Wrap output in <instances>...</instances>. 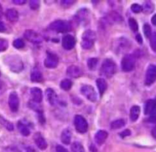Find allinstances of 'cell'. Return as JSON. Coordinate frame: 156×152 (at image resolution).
Returning <instances> with one entry per match:
<instances>
[{"label": "cell", "instance_id": "6da1fadb", "mask_svg": "<svg viewBox=\"0 0 156 152\" xmlns=\"http://www.w3.org/2000/svg\"><path fill=\"white\" fill-rule=\"evenodd\" d=\"M101 73L106 77L110 78L117 71V65L111 59H105L101 65Z\"/></svg>", "mask_w": 156, "mask_h": 152}, {"label": "cell", "instance_id": "7a4b0ae2", "mask_svg": "<svg viewBox=\"0 0 156 152\" xmlns=\"http://www.w3.org/2000/svg\"><path fill=\"white\" fill-rule=\"evenodd\" d=\"M96 38H97V36H96L95 32L91 30L85 31L82 35V40L81 43L82 48L91 49L94 45Z\"/></svg>", "mask_w": 156, "mask_h": 152}, {"label": "cell", "instance_id": "3957f363", "mask_svg": "<svg viewBox=\"0 0 156 152\" xmlns=\"http://www.w3.org/2000/svg\"><path fill=\"white\" fill-rule=\"evenodd\" d=\"M136 59L132 54H126L123 57L121 61L122 70L124 72L132 71L135 67Z\"/></svg>", "mask_w": 156, "mask_h": 152}, {"label": "cell", "instance_id": "277c9868", "mask_svg": "<svg viewBox=\"0 0 156 152\" xmlns=\"http://www.w3.org/2000/svg\"><path fill=\"white\" fill-rule=\"evenodd\" d=\"M69 24L67 21L62 20H56L50 24V29L55 31L56 32L64 33L69 30Z\"/></svg>", "mask_w": 156, "mask_h": 152}, {"label": "cell", "instance_id": "5b68a950", "mask_svg": "<svg viewBox=\"0 0 156 152\" xmlns=\"http://www.w3.org/2000/svg\"><path fill=\"white\" fill-rule=\"evenodd\" d=\"M81 93L91 102H94L97 101V93H96V91L92 86H82V88H81Z\"/></svg>", "mask_w": 156, "mask_h": 152}, {"label": "cell", "instance_id": "8992f818", "mask_svg": "<svg viewBox=\"0 0 156 152\" xmlns=\"http://www.w3.org/2000/svg\"><path fill=\"white\" fill-rule=\"evenodd\" d=\"M74 124L75 127H76V129L77 130V132H79L85 133L86 132L87 130H88V122L85 120V118L82 117V116H79V115L76 116L74 119Z\"/></svg>", "mask_w": 156, "mask_h": 152}, {"label": "cell", "instance_id": "52a82bcc", "mask_svg": "<svg viewBox=\"0 0 156 152\" xmlns=\"http://www.w3.org/2000/svg\"><path fill=\"white\" fill-rule=\"evenodd\" d=\"M59 63V58L55 54L47 52V57L44 61V66L47 68H56Z\"/></svg>", "mask_w": 156, "mask_h": 152}, {"label": "cell", "instance_id": "ba28073f", "mask_svg": "<svg viewBox=\"0 0 156 152\" xmlns=\"http://www.w3.org/2000/svg\"><path fill=\"white\" fill-rule=\"evenodd\" d=\"M156 80V66L149 65L146 74V84L147 86L152 85Z\"/></svg>", "mask_w": 156, "mask_h": 152}, {"label": "cell", "instance_id": "9c48e42d", "mask_svg": "<svg viewBox=\"0 0 156 152\" xmlns=\"http://www.w3.org/2000/svg\"><path fill=\"white\" fill-rule=\"evenodd\" d=\"M9 106L11 111L17 113L19 108V98L15 92H12L9 97Z\"/></svg>", "mask_w": 156, "mask_h": 152}, {"label": "cell", "instance_id": "30bf717a", "mask_svg": "<svg viewBox=\"0 0 156 152\" xmlns=\"http://www.w3.org/2000/svg\"><path fill=\"white\" fill-rule=\"evenodd\" d=\"M62 45L64 49L67 50H72L76 45V39L71 35H66L63 37L62 41Z\"/></svg>", "mask_w": 156, "mask_h": 152}, {"label": "cell", "instance_id": "8fae6325", "mask_svg": "<svg viewBox=\"0 0 156 152\" xmlns=\"http://www.w3.org/2000/svg\"><path fill=\"white\" fill-rule=\"evenodd\" d=\"M24 38L27 41L34 43V44H38L41 42V38L36 32L33 30H27L24 32Z\"/></svg>", "mask_w": 156, "mask_h": 152}, {"label": "cell", "instance_id": "7c38bea8", "mask_svg": "<svg viewBox=\"0 0 156 152\" xmlns=\"http://www.w3.org/2000/svg\"><path fill=\"white\" fill-rule=\"evenodd\" d=\"M30 94H31L32 100L34 102L40 103V102H42L43 94L41 89L37 88V87H34L30 90Z\"/></svg>", "mask_w": 156, "mask_h": 152}, {"label": "cell", "instance_id": "4fadbf2b", "mask_svg": "<svg viewBox=\"0 0 156 152\" xmlns=\"http://www.w3.org/2000/svg\"><path fill=\"white\" fill-rule=\"evenodd\" d=\"M108 137V133L106 131H104V130H100V131L98 132L95 134L94 136V141H95L96 143L98 145H103L105 142L106 139Z\"/></svg>", "mask_w": 156, "mask_h": 152}, {"label": "cell", "instance_id": "5bb4252c", "mask_svg": "<svg viewBox=\"0 0 156 152\" xmlns=\"http://www.w3.org/2000/svg\"><path fill=\"white\" fill-rule=\"evenodd\" d=\"M67 75L71 77L77 78L79 77L82 75V71L79 67L75 65H72L68 67L67 69Z\"/></svg>", "mask_w": 156, "mask_h": 152}, {"label": "cell", "instance_id": "9a60e30c", "mask_svg": "<svg viewBox=\"0 0 156 152\" xmlns=\"http://www.w3.org/2000/svg\"><path fill=\"white\" fill-rule=\"evenodd\" d=\"M10 68L11 70L15 72H19L22 70L23 63L21 61V60L18 57V56H17V57H15L14 60L12 59L11 61Z\"/></svg>", "mask_w": 156, "mask_h": 152}, {"label": "cell", "instance_id": "2e32d148", "mask_svg": "<svg viewBox=\"0 0 156 152\" xmlns=\"http://www.w3.org/2000/svg\"><path fill=\"white\" fill-rule=\"evenodd\" d=\"M34 141L38 148H40L41 150H45L47 148V144L46 142L45 139H44V137L41 135V134L36 133L34 135Z\"/></svg>", "mask_w": 156, "mask_h": 152}, {"label": "cell", "instance_id": "e0dca14e", "mask_svg": "<svg viewBox=\"0 0 156 152\" xmlns=\"http://www.w3.org/2000/svg\"><path fill=\"white\" fill-rule=\"evenodd\" d=\"M46 95H47V99H48L50 105L54 106L57 102V95H56V92L53 90H52L50 88H48L47 90H46Z\"/></svg>", "mask_w": 156, "mask_h": 152}, {"label": "cell", "instance_id": "ac0fdd59", "mask_svg": "<svg viewBox=\"0 0 156 152\" xmlns=\"http://www.w3.org/2000/svg\"><path fill=\"white\" fill-rule=\"evenodd\" d=\"M156 109V99H149L146 102L144 107V113L149 115Z\"/></svg>", "mask_w": 156, "mask_h": 152}, {"label": "cell", "instance_id": "d6986e66", "mask_svg": "<svg viewBox=\"0 0 156 152\" xmlns=\"http://www.w3.org/2000/svg\"><path fill=\"white\" fill-rule=\"evenodd\" d=\"M72 132L69 129H64L61 134V141L64 145H69L71 142Z\"/></svg>", "mask_w": 156, "mask_h": 152}, {"label": "cell", "instance_id": "ffe728a7", "mask_svg": "<svg viewBox=\"0 0 156 152\" xmlns=\"http://www.w3.org/2000/svg\"><path fill=\"white\" fill-rule=\"evenodd\" d=\"M96 84H97L98 89L100 92V94L103 95L105 92L106 91L107 88H108V83L105 81V80L103 79V78H98L96 80Z\"/></svg>", "mask_w": 156, "mask_h": 152}, {"label": "cell", "instance_id": "44dd1931", "mask_svg": "<svg viewBox=\"0 0 156 152\" xmlns=\"http://www.w3.org/2000/svg\"><path fill=\"white\" fill-rule=\"evenodd\" d=\"M6 18L10 21H15L18 19V13L14 9H9L5 12Z\"/></svg>", "mask_w": 156, "mask_h": 152}, {"label": "cell", "instance_id": "7402d4cb", "mask_svg": "<svg viewBox=\"0 0 156 152\" xmlns=\"http://www.w3.org/2000/svg\"><path fill=\"white\" fill-rule=\"evenodd\" d=\"M140 115V107L139 106H133L130 109V119L132 122H136Z\"/></svg>", "mask_w": 156, "mask_h": 152}, {"label": "cell", "instance_id": "603a6c76", "mask_svg": "<svg viewBox=\"0 0 156 152\" xmlns=\"http://www.w3.org/2000/svg\"><path fill=\"white\" fill-rule=\"evenodd\" d=\"M30 80L32 82H42L43 81V75L41 71L38 70H34L30 74Z\"/></svg>", "mask_w": 156, "mask_h": 152}, {"label": "cell", "instance_id": "cb8c5ba5", "mask_svg": "<svg viewBox=\"0 0 156 152\" xmlns=\"http://www.w3.org/2000/svg\"><path fill=\"white\" fill-rule=\"evenodd\" d=\"M18 128L22 135L28 136L29 135H30V130H29V128H27V126L24 123V122H18Z\"/></svg>", "mask_w": 156, "mask_h": 152}, {"label": "cell", "instance_id": "d4e9b609", "mask_svg": "<svg viewBox=\"0 0 156 152\" xmlns=\"http://www.w3.org/2000/svg\"><path fill=\"white\" fill-rule=\"evenodd\" d=\"M71 149L72 152H85L82 144L77 142H75L72 144Z\"/></svg>", "mask_w": 156, "mask_h": 152}, {"label": "cell", "instance_id": "484cf974", "mask_svg": "<svg viewBox=\"0 0 156 152\" xmlns=\"http://www.w3.org/2000/svg\"><path fill=\"white\" fill-rule=\"evenodd\" d=\"M125 125V121L123 119H118L111 123V128L112 129H120V128H123Z\"/></svg>", "mask_w": 156, "mask_h": 152}, {"label": "cell", "instance_id": "4316f807", "mask_svg": "<svg viewBox=\"0 0 156 152\" xmlns=\"http://www.w3.org/2000/svg\"><path fill=\"white\" fill-rule=\"evenodd\" d=\"M72 86H73V83L69 79H65L63 80H62V82L60 83V87L63 90H69L71 89Z\"/></svg>", "mask_w": 156, "mask_h": 152}, {"label": "cell", "instance_id": "83f0119b", "mask_svg": "<svg viewBox=\"0 0 156 152\" xmlns=\"http://www.w3.org/2000/svg\"><path fill=\"white\" fill-rule=\"evenodd\" d=\"M98 63V58H90L88 61V67L89 70H94L97 67Z\"/></svg>", "mask_w": 156, "mask_h": 152}, {"label": "cell", "instance_id": "f1b7e54d", "mask_svg": "<svg viewBox=\"0 0 156 152\" xmlns=\"http://www.w3.org/2000/svg\"><path fill=\"white\" fill-rule=\"evenodd\" d=\"M0 121H1V123L2 124V125L6 129L9 130V131H13L14 126L12 123H11L10 122H9V121L6 120V119H5L2 117H0Z\"/></svg>", "mask_w": 156, "mask_h": 152}, {"label": "cell", "instance_id": "f546056e", "mask_svg": "<svg viewBox=\"0 0 156 152\" xmlns=\"http://www.w3.org/2000/svg\"><path fill=\"white\" fill-rule=\"evenodd\" d=\"M129 28H130V29L133 31V32H138L139 25H138V23H137V21H136V19H134V18H129Z\"/></svg>", "mask_w": 156, "mask_h": 152}, {"label": "cell", "instance_id": "4dcf8cb0", "mask_svg": "<svg viewBox=\"0 0 156 152\" xmlns=\"http://www.w3.org/2000/svg\"><path fill=\"white\" fill-rule=\"evenodd\" d=\"M143 32H144L145 36L147 38H150L151 35H152V28H151L150 25L149 24H145L143 25Z\"/></svg>", "mask_w": 156, "mask_h": 152}, {"label": "cell", "instance_id": "1f68e13d", "mask_svg": "<svg viewBox=\"0 0 156 152\" xmlns=\"http://www.w3.org/2000/svg\"><path fill=\"white\" fill-rule=\"evenodd\" d=\"M8 47H9V42H8L7 40L0 38V52L7 50Z\"/></svg>", "mask_w": 156, "mask_h": 152}, {"label": "cell", "instance_id": "d6a6232c", "mask_svg": "<svg viewBox=\"0 0 156 152\" xmlns=\"http://www.w3.org/2000/svg\"><path fill=\"white\" fill-rule=\"evenodd\" d=\"M150 46L154 51H156V32H153L151 35Z\"/></svg>", "mask_w": 156, "mask_h": 152}, {"label": "cell", "instance_id": "836d02e7", "mask_svg": "<svg viewBox=\"0 0 156 152\" xmlns=\"http://www.w3.org/2000/svg\"><path fill=\"white\" fill-rule=\"evenodd\" d=\"M86 9H82L79 13H77V17L79 18V21H85L84 19L88 18V13H86Z\"/></svg>", "mask_w": 156, "mask_h": 152}, {"label": "cell", "instance_id": "e575fe53", "mask_svg": "<svg viewBox=\"0 0 156 152\" xmlns=\"http://www.w3.org/2000/svg\"><path fill=\"white\" fill-rule=\"evenodd\" d=\"M13 46L17 49H21L24 47V41L21 39H16L13 41Z\"/></svg>", "mask_w": 156, "mask_h": 152}, {"label": "cell", "instance_id": "d590c367", "mask_svg": "<svg viewBox=\"0 0 156 152\" xmlns=\"http://www.w3.org/2000/svg\"><path fill=\"white\" fill-rule=\"evenodd\" d=\"M29 5H30V7L31 9H34V10H36L38 8L40 7V5H41V2L38 0H31L29 2Z\"/></svg>", "mask_w": 156, "mask_h": 152}, {"label": "cell", "instance_id": "8d00e7d4", "mask_svg": "<svg viewBox=\"0 0 156 152\" xmlns=\"http://www.w3.org/2000/svg\"><path fill=\"white\" fill-rule=\"evenodd\" d=\"M131 10L134 12V13H140L143 11V7L139 4H133L131 6Z\"/></svg>", "mask_w": 156, "mask_h": 152}, {"label": "cell", "instance_id": "74e56055", "mask_svg": "<svg viewBox=\"0 0 156 152\" xmlns=\"http://www.w3.org/2000/svg\"><path fill=\"white\" fill-rule=\"evenodd\" d=\"M150 7L152 8V3H151L150 2H146L144 4V6H143V9L144 10V12H150L152 11V9H150Z\"/></svg>", "mask_w": 156, "mask_h": 152}, {"label": "cell", "instance_id": "f35d334b", "mask_svg": "<svg viewBox=\"0 0 156 152\" xmlns=\"http://www.w3.org/2000/svg\"><path fill=\"white\" fill-rule=\"evenodd\" d=\"M149 115H150V117H149V122H153V123L156 122V109L154 110V111H152Z\"/></svg>", "mask_w": 156, "mask_h": 152}, {"label": "cell", "instance_id": "ab89813d", "mask_svg": "<svg viewBox=\"0 0 156 152\" xmlns=\"http://www.w3.org/2000/svg\"><path fill=\"white\" fill-rule=\"evenodd\" d=\"M5 89L6 87L5 83L2 80H0V96L4 93V92L5 91Z\"/></svg>", "mask_w": 156, "mask_h": 152}, {"label": "cell", "instance_id": "60d3db41", "mask_svg": "<svg viewBox=\"0 0 156 152\" xmlns=\"http://www.w3.org/2000/svg\"><path fill=\"white\" fill-rule=\"evenodd\" d=\"M130 135H131L130 130L126 129V130H124V131L122 132L120 134V135L121 136L122 138H125V137H126V136H129Z\"/></svg>", "mask_w": 156, "mask_h": 152}, {"label": "cell", "instance_id": "b9f144b4", "mask_svg": "<svg viewBox=\"0 0 156 152\" xmlns=\"http://www.w3.org/2000/svg\"><path fill=\"white\" fill-rule=\"evenodd\" d=\"M6 30V26L3 21L0 20V32H4Z\"/></svg>", "mask_w": 156, "mask_h": 152}, {"label": "cell", "instance_id": "7bdbcfd3", "mask_svg": "<svg viewBox=\"0 0 156 152\" xmlns=\"http://www.w3.org/2000/svg\"><path fill=\"white\" fill-rule=\"evenodd\" d=\"M56 152H69V151H67L65 148L61 146V145H58V146H56Z\"/></svg>", "mask_w": 156, "mask_h": 152}, {"label": "cell", "instance_id": "ee69618b", "mask_svg": "<svg viewBox=\"0 0 156 152\" xmlns=\"http://www.w3.org/2000/svg\"><path fill=\"white\" fill-rule=\"evenodd\" d=\"M13 3L14 4L16 5H23L26 2L25 0H13Z\"/></svg>", "mask_w": 156, "mask_h": 152}, {"label": "cell", "instance_id": "f6af8a7d", "mask_svg": "<svg viewBox=\"0 0 156 152\" xmlns=\"http://www.w3.org/2000/svg\"><path fill=\"white\" fill-rule=\"evenodd\" d=\"M136 41L139 44H143V38H142L141 35L138 34V35L136 36Z\"/></svg>", "mask_w": 156, "mask_h": 152}, {"label": "cell", "instance_id": "bcb514c9", "mask_svg": "<svg viewBox=\"0 0 156 152\" xmlns=\"http://www.w3.org/2000/svg\"><path fill=\"white\" fill-rule=\"evenodd\" d=\"M74 2V1H62V4L64 6H67V5H71Z\"/></svg>", "mask_w": 156, "mask_h": 152}, {"label": "cell", "instance_id": "7dc6e473", "mask_svg": "<svg viewBox=\"0 0 156 152\" xmlns=\"http://www.w3.org/2000/svg\"><path fill=\"white\" fill-rule=\"evenodd\" d=\"M26 152H37V151L33 147H28V148H26Z\"/></svg>", "mask_w": 156, "mask_h": 152}, {"label": "cell", "instance_id": "c3c4849f", "mask_svg": "<svg viewBox=\"0 0 156 152\" xmlns=\"http://www.w3.org/2000/svg\"><path fill=\"white\" fill-rule=\"evenodd\" d=\"M152 23L154 24V25L156 26V14L154 15L152 18Z\"/></svg>", "mask_w": 156, "mask_h": 152}, {"label": "cell", "instance_id": "681fc988", "mask_svg": "<svg viewBox=\"0 0 156 152\" xmlns=\"http://www.w3.org/2000/svg\"><path fill=\"white\" fill-rule=\"evenodd\" d=\"M152 136H153V137L155 138V139H156V126L153 128V129H152Z\"/></svg>", "mask_w": 156, "mask_h": 152}, {"label": "cell", "instance_id": "f907efd6", "mask_svg": "<svg viewBox=\"0 0 156 152\" xmlns=\"http://www.w3.org/2000/svg\"><path fill=\"white\" fill-rule=\"evenodd\" d=\"M2 12V5L0 4V12Z\"/></svg>", "mask_w": 156, "mask_h": 152}, {"label": "cell", "instance_id": "816d5d0a", "mask_svg": "<svg viewBox=\"0 0 156 152\" xmlns=\"http://www.w3.org/2000/svg\"><path fill=\"white\" fill-rule=\"evenodd\" d=\"M0 75H1V73H0Z\"/></svg>", "mask_w": 156, "mask_h": 152}]
</instances>
